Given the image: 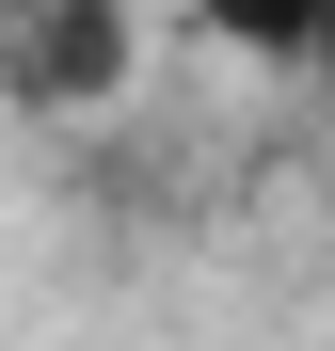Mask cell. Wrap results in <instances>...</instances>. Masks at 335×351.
Segmentation results:
<instances>
[{
	"mask_svg": "<svg viewBox=\"0 0 335 351\" xmlns=\"http://www.w3.org/2000/svg\"><path fill=\"white\" fill-rule=\"evenodd\" d=\"M319 80H335V48H319Z\"/></svg>",
	"mask_w": 335,
	"mask_h": 351,
	"instance_id": "3957f363",
	"label": "cell"
},
{
	"mask_svg": "<svg viewBox=\"0 0 335 351\" xmlns=\"http://www.w3.org/2000/svg\"><path fill=\"white\" fill-rule=\"evenodd\" d=\"M208 48H256V64H319L335 48V0H192Z\"/></svg>",
	"mask_w": 335,
	"mask_h": 351,
	"instance_id": "7a4b0ae2",
	"label": "cell"
},
{
	"mask_svg": "<svg viewBox=\"0 0 335 351\" xmlns=\"http://www.w3.org/2000/svg\"><path fill=\"white\" fill-rule=\"evenodd\" d=\"M112 80H128V16H112V0H32L16 96H32V112H96Z\"/></svg>",
	"mask_w": 335,
	"mask_h": 351,
	"instance_id": "6da1fadb",
	"label": "cell"
}]
</instances>
